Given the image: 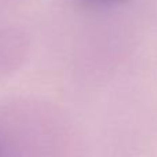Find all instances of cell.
I'll use <instances>...</instances> for the list:
<instances>
[{
  "label": "cell",
  "mask_w": 157,
  "mask_h": 157,
  "mask_svg": "<svg viewBox=\"0 0 157 157\" xmlns=\"http://www.w3.org/2000/svg\"><path fill=\"white\" fill-rule=\"evenodd\" d=\"M83 7L87 8H98V7H108V6H114L124 3L127 0H77Z\"/></svg>",
  "instance_id": "6da1fadb"
}]
</instances>
